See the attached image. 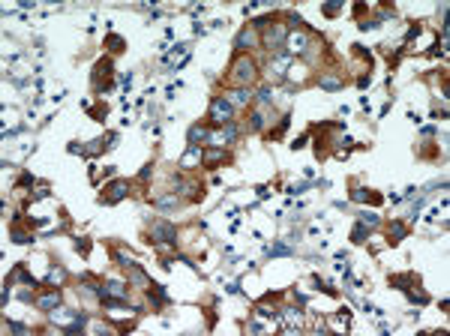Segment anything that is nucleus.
<instances>
[{"instance_id":"nucleus-27","label":"nucleus","mask_w":450,"mask_h":336,"mask_svg":"<svg viewBox=\"0 0 450 336\" xmlns=\"http://www.w3.org/2000/svg\"><path fill=\"white\" fill-rule=\"evenodd\" d=\"M48 318H51L54 324H63V327H66V324L72 321V315H69L66 309H60V306H57V309H51V312H48Z\"/></svg>"},{"instance_id":"nucleus-20","label":"nucleus","mask_w":450,"mask_h":336,"mask_svg":"<svg viewBox=\"0 0 450 336\" xmlns=\"http://www.w3.org/2000/svg\"><path fill=\"white\" fill-rule=\"evenodd\" d=\"M9 240H12V243H18V246H24V243H30V240H33V234H30V231H24V228H18V222H15V225L9 228Z\"/></svg>"},{"instance_id":"nucleus-30","label":"nucleus","mask_w":450,"mask_h":336,"mask_svg":"<svg viewBox=\"0 0 450 336\" xmlns=\"http://www.w3.org/2000/svg\"><path fill=\"white\" fill-rule=\"evenodd\" d=\"M63 279H66V270H63V267H54V270L45 276V282H48V285H60Z\"/></svg>"},{"instance_id":"nucleus-5","label":"nucleus","mask_w":450,"mask_h":336,"mask_svg":"<svg viewBox=\"0 0 450 336\" xmlns=\"http://www.w3.org/2000/svg\"><path fill=\"white\" fill-rule=\"evenodd\" d=\"M285 39H288V27L285 24H267L264 27V48H276V54H285Z\"/></svg>"},{"instance_id":"nucleus-32","label":"nucleus","mask_w":450,"mask_h":336,"mask_svg":"<svg viewBox=\"0 0 450 336\" xmlns=\"http://www.w3.org/2000/svg\"><path fill=\"white\" fill-rule=\"evenodd\" d=\"M357 216H360V225H366V228H378V222H381L375 213H366V210H363V213H357Z\"/></svg>"},{"instance_id":"nucleus-6","label":"nucleus","mask_w":450,"mask_h":336,"mask_svg":"<svg viewBox=\"0 0 450 336\" xmlns=\"http://www.w3.org/2000/svg\"><path fill=\"white\" fill-rule=\"evenodd\" d=\"M126 195H129V180L117 177V180H111V183L102 189V195H99V204H117V201H123Z\"/></svg>"},{"instance_id":"nucleus-13","label":"nucleus","mask_w":450,"mask_h":336,"mask_svg":"<svg viewBox=\"0 0 450 336\" xmlns=\"http://www.w3.org/2000/svg\"><path fill=\"white\" fill-rule=\"evenodd\" d=\"M60 300H63L60 288H51V291L39 294V297H36L33 303H36V309H42V312H51V309H57V306H60Z\"/></svg>"},{"instance_id":"nucleus-33","label":"nucleus","mask_w":450,"mask_h":336,"mask_svg":"<svg viewBox=\"0 0 450 336\" xmlns=\"http://www.w3.org/2000/svg\"><path fill=\"white\" fill-rule=\"evenodd\" d=\"M321 12H324L327 18H333V15H339V12H342V3H324V6H321Z\"/></svg>"},{"instance_id":"nucleus-29","label":"nucleus","mask_w":450,"mask_h":336,"mask_svg":"<svg viewBox=\"0 0 450 336\" xmlns=\"http://www.w3.org/2000/svg\"><path fill=\"white\" fill-rule=\"evenodd\" d=\"M366 237H369V228L357 222V225L351 228V240H354V243H366Z\"/></svg>"},{"instance_id":"nucleus-15","label":"nucleus","mask_w":450,"mask_h":336,"mask_svg":"<svg viewBox=\"0 0 450 336\" xmlns=\"http://www.w3.org/2000/svg\"><path fill=\"white\" fill-rule=\"evenodd\" d=\"M405 237H408V225H405V222L396 219V222L387 225V243H390V246H399Z\"/></svg>"},{"instance_id":"nucleus-10","label":"nucleus","mask_w":450,"mask_h":336,"mask_svg":"<svg viewBox=\"0 0 450 336\" xmlns=\"http://www.w3.org/2000/svg\"><path fill=\"white\" fill-rule=\"evenodd\" d=\"M126 276H129V288H138V291H147V288L153 285V282H150V276H147V273H144V270H141V267H138L135 261H132V264L126 267Z\"/></svg>"},{"instance_id":"nucleus-9","label":"nucleus","mask_w":450,"mask_h":336,"mask_svg":"<svg viewBox=\"0 0 450 336\" xmlns=\"http://www.w3.org/2000/svg\"><path fill=\"white\" fill-rule=\"evenodd\" d=\"M186 141H189V147H198V150H201V144H210V141H213V132H210V126L195 123V126H189Z\"/></svg>"},{"instance_id":"nucleus-40","label":"nucleus","mask_w":450,"mask_h":336,"mask_svg":"<svg viewBox=\"0 0 450 336\" xmlns=\"http://www.w3.org/2000/svg\"><path fill=\"white\" fill-rule=\"evenodd\" d=\"M90 117L93 120H99V123H105L102 117H105V105H96V108H90Z\"/></svg>"},{"instance_id":"nucleus-24","label":"nucleus","mask_w":450,"mask_h":336,"mask_svg":"<svg viewBox=\"0 0 450 336\" xmlns=\"http://www.w3.org/2000/svg\"><path fill=\"white\" fill-rule=\"evenodd\" d=\"M249 99H252V93H249V87H237V90L231 93V99H228V102H231V105H246Z\"/></svg>"},{"instance_id":"nucleus-16","label":"nucleus","mask_w":450,"mask_h":336,"mask_svg":"<svg viewBox=\"0 0 450 336\" xmlns=\"http://www.w3.org/2000/svg\"><path fill=\"white\" fill-rule=\"evenodd\" d=\"M177 165H180V168H186V171H189V168H195V165L201 168V150H198V147H189V150L180 156V162H177Z\"/></svg>"},{"instance_id":"nucleus-25","label":"nucleus","mask_w":450,"mask_h":336,"mask_svg":"<svg viewBox=\"0 0 450 336\" xmlns=\"http://www.w3.org/2000/svg\"><path fill=\"white\" fill-rule=\"evenodd\" d=\"M294 249L288 246V243H273V246H267V255L270 258H285V255H291Z\"/></svg>"},{"instance_id":"nucleus-44","label":"nucleus","mask_w":450,"mask_h":336,"mask_svg":"<svg viewBox=\"0 0 450 336\" xmlns=\"http://www.w3.org/2000/svg\"><path fill=\"white\" fill-rule=\"evenodd\" d=\"M306 138H309V135H297V138H294V144H291V147H294V150H300V147H306Z\"/></svg>"},{"instance_id":"nucleus-8","label":"nucleus","mask_w":450,"mask_h":336,"mask_svg":"<svg viewBox=\"0 0 450 336\" xmlns=\"http://www.w3.org/2000/svg\"><path fill=\"white\" fill-rule=\"evenodd\" d=\"M318 87H321V90H342V87H345V75L336 72V69H321Z\"/></svg>"},{"instance_id":"nucleus-7","label":"nucleus","mask_w":450,"mask_h":336,"mask_svg":"<svg viewBox=\"0 0 450 336\" xmlns=\"http://www.w3.org/2000/svg\"><path fill=\"white\" fill-rule=\"evenodd\" d=\"M309 51V33L306 30H294L285 39V54H306Z\"/></svg>"},{"instance_id":"nucleus-23","label":"nucleus","mask_w":450,"mask_h":336,"mask_svg":"<svg viewBox=\"0 0 450 336\" xmlns=\"http://www.w3.org/2000/svg\"><path fill=\"white\" fill-rule=\"evenodd\" d=\"M84 327H87V315L78 312V315H72V321L63 327V333H78V330H84Z\"/></svg>"},{"instance_id":"nucleus-43","label":"nucleus","mask_w":450,"mask_h":336,"mask_svg":"<svg viewBox=\"0 0 450 336\" xmlns=\"http://www.w3.org/2000/svg\"><path fill=\"white\" fill-rule=\"evenodd\" d=\"M6 330H12V333H27V327H24V324H15V321H9Z\"/></svg>"},{"instance_id":"nucleus-38","label":"nucleus","mask_w":450,"mask_h":336,"mask_svg":"<svg viewBox=\"0 0 450 336\" xmlns=\"http://www.w3.org/2000/svg\"><path fill=\"white\" fill-rule=\"evenodd\" d=\"M153 168H156V165H153V162H147V165L141 168V174H138V180H141V183H147V180H150V174H153Z\"/></svg>"},{"instance_id":"nucleus-35","label":"nucleus","mask_w":450,"mask_h":336,"mask_svg":"<svg viewBox=\"0 0 450 336\" xmlns=\"http://www.w3.org/2000/svg\"><path fill=\"white\" fill-rule=\"evenodd\" d=\"M255 312H258L261 318H279V315H282V312H276V309H267L264 303H258V306H255Z\"/></svg>"},{"instance_id":"nucleus-28","label":"nucleus","mask_w":450,"mask_h":336,"mask_svg":"<svg viewBox=\"0 0 450 336\" xmlns=\"http://www.w3.org/2000/svg\"><path fill=\"white\" fill-rule=\"evenodd\" d=\"M264 129V114L261 111H252L249 114V132H261Z\"/></svg>"},{"instance_id":"nucleus-14","label":"nucleus","mask_w":450,"mask_h":336,"mask_svg":"<svg viewBox=\"0 0 450 336\" xmlns=\"http://www.w3.org/2000/svg\"><path fill=\"white\" fill-rule=\"evenodd\" d=\"M390 285L399 288V291H411V288H420V276H414V273H390Z\"/></svg>"},{"instance_id":"nucleus-1","label":"nucleus","mask_w":450,"mask_h":336,"mask_svg":"<svg viewBox=\"0 0 450 336\" xmlns=\"http://www.w3.org/2000/svg\"><path fill=\"white\" fill-rule=\"evenodd\" d=\"M255 78H258V63H255L249 54H237V57L231 60L228 81H231V84H237V87H249Z\"/></svg>"},{"instance_id":"nucleus-41","label":"nucleus","mask_w":450,"mask_h":336,"mask_svg":"<svg viewBox=\"0 0 450 336\" xmlns=\"http://www.w3.org/2000/svg\"><path fill=\"white\" fill-rule=\"evenodd\" d=\"M258 99H261V102H270V99H273V87H261V90H258Z\"/></svg>"},{"instance_id":"nucleus-34","label":"nucleus","mask_w":450,"mask_h":336,"mask_svg":"<svg viewBox=\"0 0 450 336\" xmlns=\"http://www.w3.org/2000/svg\"><path fill=\"white\" fill-rule=\"evenodd\" d=\"M75 252H78V255H90V240H87V237H78V240H75Z\"/></svg>"},{"instance_id":"nucleus-12","label":"nucleus","mask_w":450,"mask_h":336,"mask_svg":"<svg viewBox=\"0 0 450 336\" xmlns=\"http://www.w3.org/2000/svg\"><path fill=\"white\" fill-rule=\"evenodd\" d=\"M222 162H228V153H225L222 147H204V150H201V165H204V168H216V165H222Z\"/></svg>"},{"instance_id":"nucleus-36","label":"nucleus","mask_w":450,"mask_h":336,"mask_svg":"<svg viewBox=\"0 0 450 336\" xmlns=\"http://www.w3.org/2000/svg\"><path fill=\"white\" fill-rule=\"evenodd\" d=\"M405 294H408V300H411V303H426V300H429L423 291H414V288H411V291H405Z\"/></svg>"},{"instance_id":"nucleus-47","label":"nucleus","mask_w":450,"mask_h":336,"mask_svg":"<svg viewBox=\"0 0 450 336\" xmlns=\"http://www.w3.org/2000/svg\"><path fill=\"white\" fill-rule=\"evenodd\" d=\"M18 300H24V303H30V300H36L30 291H18Z\"/></svg>"},{"instance_id":"nucleus-46","label":"nucleus","mask_w":450,"mask_h":336,"mask_svg":"<svg viewBox=\"0 0 450 336\" xmlns=\"http://www.w3.org/2000/svg\"><path fill=\"white\" fill-rule=\"evenodd\" d=\"M351 12H354V18H360V15H363V12H366V3H357V6H354V9H351Z\"/></svg>"},{"instance_id":"nucleus-37","label":"nucleus","mask_w":450,"mask_h":336,"mask_svg":"<svg viewBox=\"0 0 450 336\" xmlns=\"http://www.w3.org/2000/svg\"><path fill=\"white\" fill-rule=\"evenodd\" d=\"M420 33H423V27H420V24L414 21V24L408 27V33H405V42H411V39H414V36H420Z\"/></svg>"},{"instance_id":"nucleus-2","label":"nucleus","mask_w":450,"mask_h":336,"mask_svg":"<svg viewBox=\"0 0 450 336\" xmlns=\"http://www.w3.org/2000/svg\"><path fill=\"white\" fill-rule=\"evenodd\" d=\"M90 84H93L96 93H108V90L114 87V63H111V57H99V60L93 63Z\"/></svg>"},{"instance_id":"nucleus-26","label":"nucleus","mask_w":450,"mask_h":336,"mask_svg":"<svg viewBox=\"0 0 450 336\" xmlns=\"http://www.w3.org/2000/svg\"><path fill=\"white\" fill-rule=\"evenodd\" d=\"M105 297H126V285L108 279V282H105Z\"/></svg>"},{"instance_id":"nucleus-18","label":"nucleus","mask_w":450,"mask_h":336,"mask_svg":"<svg viewBox=\"0 0 450 336\" xmlns=\"http://www.w3.org/2000/svg\"><path fill=\"white\" fill-rule=\"evenodd\" d=\"M147 297H150V303H153V306H165V303H168V294H165V288H162V285H156V282L147 288Z\"/></svg>"},{"instance_id":"nucleus-31","label":"nucleus","mask_w":450,"mask_h":336,"mask_svg":"<svg viewBox=\"0 0 450 336\" xmlns=\"http://www.w3.org/2000/svg\"><path fill=\"white\" fill-rule=\"evenodd\" d=\"M288 126H291V114H285V117H282V120H279V126H276V129H273V132H270V138H282V135H285V129H288Z\"/></svg>"},{"instance_id":"nucleus-17","label":"nucleus","mask_w":450,"mask_h":336,"mask_svg":"<svg viewBox=\"0 0 450 336\" xmlns=\"http://www.w3.org/2000/svg\"><path fill=\"white\" fill-rule=\"evenodd\" d=\"M177 204H180L177 192H168V195H156V198H153V207H159V210H174Z\"/></svg>"},{"instance_id":"nucleus-3","label":"nucleus","mask_w":450,"mask_h":336,"mask_svg":"<svg viewBox=\"0 0 450 336\" xmlns=\"http://www.w3.org/2000/svg\"><path fill=\"white\" fill-rule=\"evenodd\" d=\"M147 243H153V246H162V243L177 246V228L171 222H165V219H156L147 228Z\"/></svg>"},{"instance_id":"nucleus-21","label":"nucleus","mask_w":450,"mask_h":336,"mask_svg":"<svg viewBox=\"0 0 450 336\" xmlns=\"http://www.w3.org/2000/svg\"><path fill=\"white\" fill-rule=\"evenodd\" d=\"M105 48H108L111 54H120V51L126 48V39L117 36V33H108V36H105Z\"/></svg>"},{"instance_id":"nucleus-22","label":"nucleus","mask_w":450,"mask_h":336,"mask_svg":"<svg viewBox=\"0 0 450 336\" xmlns=\"http://www.w3.org/2000/svg\"><path fill=\"white\" fill-rule=\"evenodd\" d=\"M234 138H237V126H234V123H225V126L219 129V135H213V141H228V144H231Z\"/></svg>"},{"instance_id":"nucleus-45","label":"nucleus","mask_w":450,"mask_h":336,"mask_svg":"<svg viewBox=\"0 0 450 336\" xmlns=\"http://www.w3.org/2000/svg\"><path fill=\"white\" fill-rule=\"evenodd\" d=\"M213 324H216V309H213V306H210V309H207V327H210V330H213Z\"/></svg>"},{"instance_id":"nucleus-39","label":"nucleus","mask_w":450,"mask_h":336,"mask_svg":"<svg viewBox=\"0 0 450 336\" xmlns=\"http://www.w3.org/2000/svg\"><path fill=\"white\" fill-rule=\"evenodd\" d=\"M441 54H444V39H438V42L429 48V57H441Z\"/></svg>"},{"instance_id":"nucleus-11","label":"nucleus","mask_w":450,"mask_h":336,"mask_svg":"<svg viewBox=\"0 0 450 336\" xmlns=\"http://www.w3.org/2000/svg\"><path fill=\"white\" fill-rule=\"evenodd\" d=\"M351 201H360V204H372V207H378V204H384V195H381V192H375V189H366V186H354Z\"/></svg>"},{"instance_id":"nucleus-19","label":"nucleus","mask_w":450,"mask_h":336,"mask_svg":"<svg viewBox=\"0 0 450 336\" xmlns=\"http://www.w3.org/2000/svg\"><path fill=\"white\" fill-rule=\"evenodd\" d=\"M255 42H258L255 27H243V30H240V36H237V48H252Z\"/></svg>"},{"instance_id":"nucleus-4","label":"nucleus","mask_w":450,"mask_h":336,"mask_svg":"<svg viewBox=\"0 0 450 336\" xmlns=\"http://www.w3.org/2000/svg\"><path fill=\"white\" fill-rule=\"evenodd\" d=\"M207 120H210V126H225V123H234V105H231L225 96H213V99H210Z\"/></svg>"},{"instance_id":"nucleus-42","label":"nucleus","mask_w":450,"mask_h":336,"mask_svg":"<svg viewBox=\"0 0 450 336\" xmlns=\"http://www.w3.org/2000/svg\"><path fill=\"white\" fill-rule=\"evenodd\" d=\"M306 186H309L306 180H303V183H291V186H288V192H291V195H297V192H303Z\"/></svg>"}]
</instances>
